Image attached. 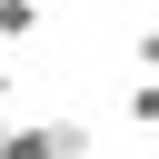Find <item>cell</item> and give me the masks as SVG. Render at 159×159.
Returning <instances> with one entry per match:
<instances>
[{"label": "cell", "instance_id": "obj_2", "mask_svg": "<svg viewBox=\"0 0 159 159\" xmlns=\"http://www.w3.org/2000/svg\"><path fill=\"white\" fill-rule=\"evenodd\" d=\"M40 20H50V0H0V50L40 40Z\"/></svg>", "mask_w": 159, "mask_h": 159}, {"label": "cell", "instance_id": "obj_1", "mask_svg": "<svg viewBox=\"0 0 159 159\" xmlns=\"http://www.w3.org/2000/svg\"><path fill=\"white\" fill-rule=\"evenodd\" d=\"M89 119L60 109V119H0V159H89Z\"/></svg>", "mask_w": 159, "mask_h": 159}, {"label": "cell", "instance_id": "obj_4", "mask_svg": "<svg viewBox=\"0 0 159 159\" xmlns=\"http://www.w3.org/2000/svg\"><path fill=\"white\" fill-rule=\"evenodd\" d=\"M129 119H139V129H159V80H129Z\"/></svg>", "mask_w": 159, "mask_h": 159}, {"label": "cell", "instance_id": "obj_3", "mask_svg": "<svg viewBox=\"0 0 159 159\" xmlns=\"http://www.w3.org/2000/svg\"><path fill=\"white\" fill-rule=\"evenodd\" d=\"M129 60H139V80H159V20H139V30H129Z\"/></svg>", "mask_w": 159, "mask_h": 159}, {"label": "cell", "instance_id": "obj_5", "mask_svg": "<svg viewBox=\"0 0 159 159\" xmlns=\"http://www.w3.org/2000/svg\"><path fill=\"white\" fill-rule=\"evenodd\" d=\"M10 99H20V70H10V60H0V119H10Z\"/></svg>", "mask_w": 159, "mask_h": 159}]
</instances>
